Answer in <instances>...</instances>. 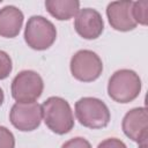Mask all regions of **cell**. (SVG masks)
Here are the masks:
<instances>
[{
  "label": "cell",
  "mask_w": 148,
  "mask_h": 148,
  "mask_svg": "<svg viewBox=\"0 0 148 148\" xmlns=\"http://www.w3.org/2000/svg\"><path fill=\"white\" fill-rule=\"evenodd\" d=\"M40 106L44 123L53 133L64 135L73 130L74 114L65 98L51 96Z\"/></svg>",
  "instance_id": "cell-1"
},
{
  "label": "cell",
  "mask_w": 148,
  "mask_h": 148,
  "mask_svg": "<svg viewBox=\"0 0 148 148\" xmlns=\"http://www.w3.org/2000/svg\"><path fill=\"white\" fill-rule=\"evenodd\" d=\"M141 79L132 69H119L109 79L108 94L117 103H130L134 101L141 91Z\"/></svg>",
  "instance_id": "cell-2"
},
{
  "label": "cell",
  "mask_w": 148,
  "mask_h": 148,
  "mask_svg": "<svg viewBox=\"0 0 148 148\" xmlns=\"http://www.w3.org/2000/svg\"><path fill=\"white\" fill-rule=\"evenodd\" d=\"M75 117L79 123L91 130L104 128L109 125L111 113L108 105L96 97H82L75 102Z\"/></svg>",
  "instance_id": "cell-3"
},
{
  "label": "cell",
  "mask_w": 148,
  "mask_h": 148,
  "mask_svg": "<svg viewBox=\"0 0 148 148\" xmlns=\"http://www.w3.org/2000/svg\"><path fill=\"white\" fill-rule=\"evenodd\" d=\"M57 39L54 24L40 15L29 17L24 29V40L34 50L44 51L52 46Z\"/></svg>",
  "instance_id": "cell-4"
},
{
  "label": "cell",
  "mask_w": 148,
  "mask_h": 148,
  "mask_svg": "<svg viewBox=\"0 0 148 148\" xmlns=\"http://www.w3.org/2000/svg\"><path fill=\"white\" fill-rule=\"evenodd\" d=\"M44 89L42 76L30 69L21 71L12 81V96L18 103L36 102Z\"/></svg>",
  "instance_id": "cell-5"
},
{
  "label": "cell",
  "mask_w": 148,
  "mask_h": 148,
  "mask_svg": "<svg viewBox=\"0 0 148 148\" xmlns=\"http://www.w3.org/2000/svg\"><path fill=\"white\" fill-rule=\"evenodd\" d=\"M71 73L81 82H92L103 72V62L97 53L91 50H80L71 59Z\"/></svg>",
  "instance_id": "cell-6"
},
{
  "label": "cell",
  "mask_w": 148,
  "mask_h": 148,
  "mask_svg": "<svg viewBox=\"0 0 148 148\" xmlns=\"http://www.w3.org/2000/svg\"><path fill=\"white\" fill-rule=\"evenodd\" d=\"M42 118V106L37 102H16L9 112V120L12 125L22 132H31L37 130L40 125Z\"/></svg>",
  "instance_id": "cell-7"
},
{
  "label": "cell",
  "mask_w": 148,
  "mask_h": 148,
  "mask_svg": "<svg viewBox=\"0 0 148 148\" xmlns=\"http://www.w3.org/2000/svg\"><path fill=\"white\" fill-rule=\"evenodd\" d=\"M121 128L124 134L132 141L143 145L148 138V112L145 106L130 110L123 118Z\"/></svg>",
  "instance_id": "cell-8"
},
{
  "label": "cell",
  "mask_w": 148,
  "mask_h": 148,
  "mask_svg": "<svg viewBox=\"0 0 148 148\" xmlns=\"http://www.w3.org/2000/svg\"><path fill=\"white\" fill-rule=\"evenodd\" d=\"M74 29L84 39H96L104 30V21L96 9L83 8L75 16Z\"/></svg>",
  "instance_id": "cell-9"
},
{
  "label": "cell",
  "mask_w": 148,
  "mask_h": 148,
  "mask_svg": "<svg viewBox=\"0 0 148 148\" xmlns=\"http://www.w3.org/2000/svg\"><path fill=\"white\" fill-rule=\"evenodd\" d=\"M133 1H112L106 7V16L111 28L117 31H131L136 28L132 14Z\"/></svg>",
  "instance_id": "cell-10"
},
{
  "label": "cell",
  "mask_w": 148,
  "mask_h": 148,
  "mask_svg": "<svg viewBox=\"0 0 148 148\" xmlns=\"http://www.w3.org/2000/svg\"><path fill=\"white\" fill-rule=\"evenodd\" d=\"M24 15L21 9L8 5L0 9V36L5 38L16 37L22 28Z\"/></svg>",
  "instance_id": "cell-11"
},
{
  "label": "cell",
  "mask_w": 148,
  "mask_h": 148,
  "mask_svg": "<svg viewBox=\"0 0 148 148\" xmlns=\"http://www.w3.org/2000/svg\"><path fill=\"white\" fill-rule=\"evenodd\" d=\"M46 10L59 21H67L80 10V1L77 0H46Z\"/></svg>",
  "instance_id": "cell-12"
},
{
  "label": "cell",
  "mask_w": 148,
  "mask_h": 148,
  "mask_svg": "<svg viewBox=\"0 0 148 148\" xmlns=\"http://www.w3.org/2000/svg\"><path fill=\"white\" fill-rule=\"evenodd\" d=\"M133 18L136 24L147 25L148 22V1H135L132 6Z\"/></svg>",
  "instance_id": "cell-13"
},
{
  "label": "cell",
  "mask_w": 148,
  "mask_h": 148,
  "mask_svg": "<svg viewBox=\"0 0 148 148\" xmlns=\"http://www.w3.org/2000/svg\"><path fill=\"white\" fill-rule=\"evenodd\" d=\"M13 69V62L9 54L0 50V80H5L9 76Z\"/></svg>",
  "instance_id": "cell-14"
},
{
  "label": "cell",
  "mask_w": 148,
  "mask_h": 148,
  "mask_svg": "<svg viewBox=\"0 0 148 148\" xmlns=\"http://www.w3.org/2000/svg\"><path fill=\"white\" fill-rule=\"evenodd\" d=\"M15 138L14 134L5 126H0V148H14Z\"/></svg>",
  "instance_id": "cell-15"
},
{
  "label": "cell",
  "mask_w": 148,
  "mask_h": 148,
  "mask_svg": "<svg viewBox=\"0 0 148 148\" xmlns=\"http://www.w3.org/2000/svg\"><path fill=\"white\" fill-rule=\"evenodd\" d=\"M61 148H91V145L87 139L76 136V138H73L66 141L61 146Z\"/></svg>",
  "instance_id": "cell-16"
},
{
  "label": "cell",
  "mask_w": 148,
  "mask_h": 148,
  "mask_svg": "<svg viewBox=\"0 0 148 148\" xmlns=\"http://www.w3.org/2000/svg\"><path fill=\"white\" fill-rule=\"evenodd\" d=\"M97 148H127L126 145L117 138H108L105 140H103Z\"/></svg>",
  "instance_id": "cell-17"
},
{
  "label": "cell",
  "mask_w": 148,
  "mask_h": 148,
  "mask_svg": "<svg viewBox=\"0 0 148 148\" xmlns=\"http://www.w3.org/2000/svg\"><path fill=\"white\" fill-rule=\"evenodd\" d=\"M3 99H5V95H3V90L0 88V106L2 105L3 103Z\"/></svg>",
  "instance_id": "cell-18"
},
{
  "label": "cell",
  "mask_w": 148,
  "mask_h": 148,
  "mask_svg": "<svg viewBox=\"0 0 148 148\" xmlns=\"http://www.w3.org/2000/svg\"><path fill=\"white\" fill-rule=\"evenodd\" d=\"M0 3H1V0H0Z\"/></svg>",
  "instance_id": "cell-19"
}]
</instances>
